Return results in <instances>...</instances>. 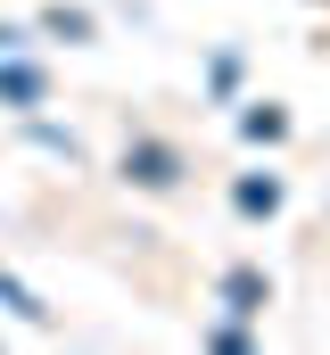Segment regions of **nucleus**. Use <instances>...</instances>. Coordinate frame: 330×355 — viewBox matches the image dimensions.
I'll use <instances>...</instances> for the list:
<instances>
[{
  "mask_svg": "<svg viewBox=\"0 0 330 355\" xmlns=\"http://www.w3.org/2000/svg\"><path fill=\"white\" fill-rule=\"evenodd\" d=\"M124 174L141 182V190H173V182H182V157H173L165 141H132V149H124Z\"/></svg>",
  "mask_w": 330,
  "mask_h": 355,
  "instance_id": "nucleus-1",
  "label": "nucleus"
},
{
  "mask_svg": "<svg viewBox=\"0 0 330 355\" xmlns=\"http://www.w3.org/2000/svg\"><path fill=\"white\" fill-rule=\"evenodd\" d=\"M0 306H8L17 322H33V331H50V306H42V297H33V289H25V281H17L8 265H0Z\"/></svg>",
  "mask_w": 330,
  "mask_h": 355,
  "instance_id": "nucleus-2",
  "label": "nucleus"
},
{
  "mask_svg": "<svg viewBox=\"0 0 330 355\" xmlns=\"http://www.w3.org/2000/svg\"><path fill=\"white\" fill-rule=\"evenodd\" d=\"M0 99H8V107H33V99H42V75H33V67H0Z\"/></svg>",
  "mask_w": 330,
  "mask_h": 355,
  "instance_id": "nucleus-3",
  "label": "nucleus"
},
{
  "mask_svg": "<svg viewBox=\"0 0 330 355\" xmlns=\"http://www.w3.org/2000/svg\"><path fill=\"white\" fill-rule=\"evenodd\" d=\"M232 198H240V215H272V207H281V182H256V174H248Z\"/></svg>",
  "mask_w": 330,
  "mask_h": 355,
  "instance_id": "nucleus-4",
  "label": "nucleus"
},
{
  "mask_svg": "<svg viewBox=\"0 0 330 355\" xmlns=\"http://www.w3.org/2000/svg\"><path fill=\"white\" fill-rule=\"evenodd\" d=\"M240 132H248V141H281V132H289V116H281V107H248Z\"/></svg>",
  "mask_w": 330,
  "mask_h": 355,
  "instance_id": "nucleus-5",
  "label": "nucleus"
},
{
  "mask_svg": "<svg viewBox=\"0 0 330 355\" xmlns=\"http://www.w3.org/2000/svg\"><path fill=\"white\" fill-rule=\"evenodd\" d=\"M223 297H232L240 314H256V306H264V281H256V272H223Z\"/></svg>",
  "mask_w": 330,
  "mask_h": 355,
  "instance_id": "nucleus-6",
  "label": "nucleus"
},
{
  "mask_svg": "<svg viewBox=\"0 0 330 355\" xmlns=\"http://www.w3.org/2000/svg\"><path fill=\"white\" fill-rule=\"evenodd\" d=\"M42 25H50V33H67V42H91V17H82V8H50Z\"/></svg>",
  "mask_w": 330,
  "mask_h": 355,
  "instance_id": "nucleus-7",
  "label": "nucleus"
}]
</instances>
